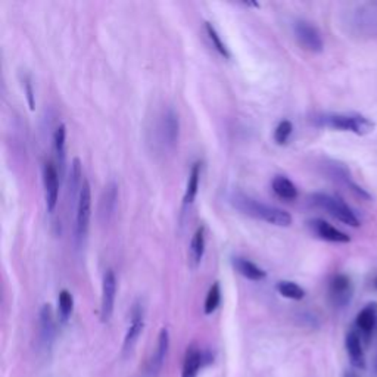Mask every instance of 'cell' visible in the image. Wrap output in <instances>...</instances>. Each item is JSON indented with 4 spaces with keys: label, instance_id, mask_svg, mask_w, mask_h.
I'll list each match as a JSON object with an SVG mask.
<instances>
[{
    "label": "cell",
    "instance_id": "6da1fadb",
    "mask_svg": "<svg viewBox=\"0 0 377 377\" xmlns=\"http://www.w3.org/2000/svg\"><path fill=\"white\" fill-rule=\"evenodd\" d=\"M230 204L238 211H240V213L246 214L252 218L262 220L269 224L279 227H287L292 224V215L287 213V211L260 202L257 199H253L245 193L240 192L233 193L230 196Z\"/></svg>",
    "mask_w": 377,
    "mask_h": 377
},
{
    "label": "cell",
    "instance_id": "7a4b0ae2",
    "mask_svg": "<svg viewBox=\"0 0 377 377\" xmlns=\"http://www.w3.org/2000/svg\"><path fill=\"white\" fill-rule=\"evenodd\" d=\"M317 123L339 131H351L358 136L369 135L374 130L373 121L358 114H326L318 117Z\"/></svg>",
    "mask_w": 377,
    "mask_h": 377
},
{
    "label": "cell",
    "instance_id": "3957f363",
    "mask_svg": "<svg viewBox=\"0 0 377 377\" xmlns=\"http://www.w3.org/2000/svg\"><path fill=\"white\" fill-rule=\"evenodd\" d=\"M180 136V119L179 114L173 108L164 109L155 124V139L157 145L162 149H173Z\"/></svg>",
    "mask_w": 377,
    "mask_h": 377
},
{
    "label": "cell",
    "instance_id": "277c9868",
    "mask_svg": "<svg viewBox=\"0 0 377 377\" xmlns=\"http://www.w3.org/2000/svg\"><path fill=\"white\" fill-rule=\"evenodd\" d=\"M311 202L317 208L326 211L327 214L340 221V223L351 227H360L358 217L342 199L327 193H314L311 195Z\"/></svg>",
    "mask_w": 377,
    "mask_h": 377
},
{
    "label": "cell",
    "instance_id": "5b68a950",
    "mask_svg": "<svg viewBox=\"0 0 377 377\" xmlns=\"http://www.w3.org/2000/svg\"><path fill=\"white\" fill-rule=\"evenodd\" d=\"M92 218V188L90 183L83 180L81 188L77 196V236L84 239Z\"/></svg>",
    "mask_w": 377,
    "mask_h": 377
},
{
    "label": "cell",
    "instance_id": "8992f818",
    "mask_svg": "<svg viewBox=\"0 0 377 377\" xmlns=\"http://www.w3.org/2000/svg\"><path fill=\"white\" fill-rule=\"evenodd\" d=\"M293 32L298 43L301 44L305 50L313 53L323 52L325 48L323 37H321V32L318 31V28L314 24H311V22L304 19L296 21L293 26Z\"/></svg>",
    "mask_w": 377,
    "mask_h": 377
},
{
    "label": "cell",
    "instance_id": "52a82bcc",
    "mask_svg": "<svg viewBox=\"0 0 377 377\" xmlns=\"http://www.w3.org/2000/svg\"><path fill=\"white\" fill-rule=\"evenodd\" d=\"M117 298V277L113 270H106L102 280V298H101V318L108 323L114 314Z\"/></svg>",
    "mask_w": 377,
    "mask_h": 377
},
{
    "label": "cell",
    "instance_id": "ba28073f",
    "mask_svg": "<svg viewBox=\"0 0 377 377\" xmlns=\"http://www.w3.org/2000/svg\"><path fill=\"white\" fill-rule=\"evenodd\" d=\"M43 184L44 199H46L48 213H53L58 205L59 197V174L52 162H46L43 167Z\"/></svg>",
    "mask_w": 377,
    "mask_h": 377
},
{
    "label": "cell",
    "instance_id": "9c48e42d",
    "mask_svg": "<svg viewBox=\"0 0 377 377\" xmlns=\"http://www.w3.org/2000/svg\"><path fill=\"white\" fill-rule=\"evenodd\" d=\"M352 283L345 274H336L329 284V298L330 302L336 308L347 307L352 298Z\"/></svg>",
    "mask_w": 377,
    "mask_h": 377
},
{
    "label": "cell",
    "instance_id": "30bf717a",
    "mask_svg": "<svg viewBox=\"0 0 377 377\" xmlns=\"http://www.w3.org/2000/svg\"><path fill=\"white\" fill-rule=\"evenodd\" d=\"M308 227L311 229L314 235L320 239H323L326 242H334V243H348L351 242V238L343 233L342 230L336 229L335 226H331L327 221L321 220V218H314L308 221Z\"/></svg>",
    "mask_w": 377,
    "mask_h": 377
},
{
    "label": "cell",
    "instance_id": "8fae6325",
    "mask_svg": "<svg viewBox=\"0 0 377 377\" xmlns=\"http://www.w3.org/2000/svg\"><path fill=\"white\" fill-rule=\"evenodd\" d=\"M143 327H145V309H143V305L139 302L133 307L131 323L127 329V334L124 338V352L126 354L135 348L136 342L139 340V336L142 335Z\"/></svg>",
    "mask_w": 377,
    "mask_h": 377
},
{
    "label": "cell",
    "instance_id": "7c38bea8",
    "mask_svg": "<svg viewBox=\"0 0 377 377\" xmlns=\"http://www.w3.org/2000/svg\"><path fill=\"white\" fill-rule=\"evenodd\" d=\"M345 347L349 357V362L354 369L364 370L365 369V354L362 348V338L357 331V329L349 330L347 339H345Z\"/></svg>",
    "mask_w": 377,
    "mask_h": 377
},
{
    "label": "cell",
    "instance_id": "4fadbf2b",
    "mask_svg": "<svg viewBox=\"0 0 377 377\" xmlns=\"http://www.w3.org/2000/svg\"><path fill=\"white\" fill-rule=\"evenodd\" d=\"M356 326L361 338L365 342H369L370 336L373 335V331L377 326V305L376 304H370L361 309L357 316Z\"/></svg>",
    "mask_w": 377,
    "mask_h": 377
},
{
    "label": "cell",
    "instance_id": "5bb4252c",
    "mask_svg": "<svg viewBox=\"0 0 377 377\" xmlns=\"http://www.w3.org/2000/svg\"><path fill=\"white\" fill-rule=\"evenodd\" d=\"M205 360H206L205 352H202L195 345L188 347L184 356L182 377H197V373L201 371L202 365L205 364Z\"/></svg>",
    "mask_w": 377,
    "mask_h": 377
},
{
    "label": "cell",
    "instance_id": "9a60e30c",
    "mask_svg": "<svg viewBox=\"0 0 377 377\" xmlns=\"http://www.w3.org/2000/svg\"><path fill=\"white\" fill-rule=\"evenodd\" d=\"M55 334H57V326H55L52 307L49 304H44L40 309V336L44 347L50 348L55 339Z\"/></svg>",
    "mask_w": 377,
    "mask_h": 377
},
{
    "label": "cell",
    "instance_id": "2e32d148",
    "mask_svg": "<svg viewBox=\"0 0 377 377\" xmlns=\"http://www.w3.org/2000/svg\"><path fill=\"white\" fill-rule=\"evenodd\" d=\"M231 265L240 276L245 277L248 280L252 282H261L267 277V273H265L261 267H258L257 264H253L252 261L242 258V257H233L231 258Z\"/></svg>",
    "mask_w": 377,
    "mask_h": 377
},
{
    "label": "cell",
    "instance_id": "e0dca14e",
    "mask_svg": "<svg viewBox=\"0 0 377 377\" xmlns=\"http://www.w3.org/2000/svg\"><path fill=\"white\" fill-rule=\"evenodd\" d=\"M205 253V227H199L191 242V248H188V262H191L192 269L199 267L202 262Z\"/></svg>",
    "mask_w": 377,
    "mask_h": 377
},
{
    "label": "cell",
    "instance_id": "ac0fdd59",
    "mask_svg": "<svg viewBox=\"0 0 377 377\" xmlns=\"http://www.w3.org/2000/svg\"><path fill=\"white\" fill-rule=\"evenodd\" d=\"M117 201H118V186L115 183H109L105 187L102 199H101V217L104 218V221H109V218L115 213Z\"/></svg>",
    "mask_w": 377,
    "mask_h": 377
},
{
    "label": "cell",
    "instance_id": "d6986e66",
    "mask_svg": "<svg viewBox=\"0 0 377 377\" xmlns=\"http://www.w3.org/2000/svg\"><path fill=\"white\" fill-rule=\"evenodd\" d=\"M271 187L277 196L286 199V201H293L298 196L296 186L284 175H276L271 182Z\"/></svg>",
    "mask_w": 377,
    "mask_h": 377
},
{
    "label": "cell",
    "instance_id": "ffe728a7",
    "mask_svg": "<svg viewBox=\"0 0 377 377\" xmlns=\"http://www.w3.org/2000/svg\"><path fill=\"white\" fill-rule=\"evenodd\" d=\"M199 179H201V164L195 162L193 167L191 170V174H188V180L186 186V192L183 197V204L184 206L192 205L195 197L197 195V188H199Z\"/></svg>",
    "mask_w": 377,
    "mask_h": 377
},
{
    "label": "cell",
    "instance_id": "44dd1931",
    "mask_svg": "<svg viewBox=\"0 0 377 377\" xmlns=\"http://www.w3.org/2000/svg\"><path fill=\"white\" fill-rule=\"evenodd\" d=\"M168 348H170V334H168L167 329H162L160 331L157 351H155V356L152 358V367H153V370H157V371L161 370L165 358H167Z\"/></svg>",
    "mask_w": 377,
    "mask_h": 377
},
{
    "label": "cell",
    "instance_id": "7402d4cb",
    "mask_svg": "<svg viewBox=\"0 0 377 377\" xmlns=\"http://www.w3.org/2000/svg\"><path fill=\"white\" fill-rule=\"evenodd\" d=\"M276 291L287 299H293V301H301V299L305 298V291L302 287L298 283L289 280H282L277 283Z\"/></svg>",
    "mask_w": 377,
    "mask_h": 377
},
{
    "label": "cell",
    "instance_id": "603a6c76",
    "mask_svg": "<svg viewBox=\"0 0 377 377\" xmlns=\"http://www.w3.org/2000/svg\"><path fill=\"white\" fill-rule=\"evenodd\" d=\"M74 309V298L68 291H61L58 296V314L61 323H66L70 320Z\"/></svg>",
    "mask_w": 377,
    "mask_h": 377
},
{
    "label": "cell",
    "instance_id": "cb8c5ba5",
    "mask_svg": "<svg viewBox=\"0 0 377 377\" xmlns=\"http://www.w3.org/2000/svg\"><path fill=\"white\" fill-rule=\"evenodd\" d=\"M205 30H206L208 39L211 40V43H213V46L215 48V50L223 58H230V52H229V49L226 46V43L223 41V39H221V36L218 35V31L215 30V27L213 24H211V22H205Z\"/></svg>",
    "mask_w": 377,
    "mask_h": 377
},
{
    "label": "cell",
    "instance_id": "d4e9b609",
    "mask_svg": "<svg viewBox=\"0 0 377 377\" xmlns=\"http://www.w3.org/2000/svg\"><path fill=\"white\" fill-rule=\"evenodd\" d=\"M65 139H66V128L64 124H61L57 130H55L53 135V145H55V152H57L59 167L64 168L65 165Z\"/></svg>",
    "mask_w": 377,
    "mask_h": 377
},
{
    "label": "cell",
    "instance_id": "484cf974",
    "mask_svg": "<svg viewBox=\"0 0 377 377\" xmlns=\"http://www.w3.org/2000/svg\"><path fill=\"white\" fill-rule=\"evenodd\" d=\"M220 302H221V289H220V283L215 282L213 286H211V289L208 291V295L205 299V307H204L205 314L206 316L213 314L218 308Z\"/></svg>",
    "mask_w": 377,
    "mask_h": 377
},
{
    "label": "cell",
    "instance_id": "4316f807",
    "mask_svg": "<svg viewBox=\"0 0 377 377\" xmlns=\"http://www.w3.org/2000/svg\"><path fill=\"white\" fill-rule=\"evenodd\" d=\"M293 133V124L289 119H283L274 130V142L277 145H286Z\"/></svg>",
    "mask_w": 377,
    "mask_h": 377
},
{
    "label": "cell",
    "instance_id": "83f0119b",
    "mask_svg": "<svg viewBox=\"0 0 377 377\" xmlns=\"http://www.w3.org/2000/svg\"><path fill=\"white\" fill-rule=\"evenodd\" d=\"M24 90H26V96H27V102L31 110H35V90H32V84H31V79L30 75L24 77Z\"/></svg>",
    "mask_w": 377,
    "mask_h": 377
},
{
    "label": "cell",
    "instance_id": "f1b7e54d",
    "mask_svg": "<svg viewBox=\"0 0 377 377\" xmlns=\"http://www.w3.org/2000/svg\"><path fill=\"white\" fill-rule=\"evenodd\" d=\"M345 377H358V376L356 373H352V371H347Z\"/></svg>",
    "mask_w": 377,
    "mask_h": 377
},
{
    "label": "cell",
    "instance_id": "f546056e",
    "mask_svg": "<svg viewBox=\"0 0 377 377\" xmlns=\"http://www.w3.org/2000/svg\"><path fill=\"white\" fill-rule=\"evenodd\" d=\"M376 286H377V279H376Z\"/></svg>",
    "mask_w": 377,
    "mask_h": 377
}]
</instances>
